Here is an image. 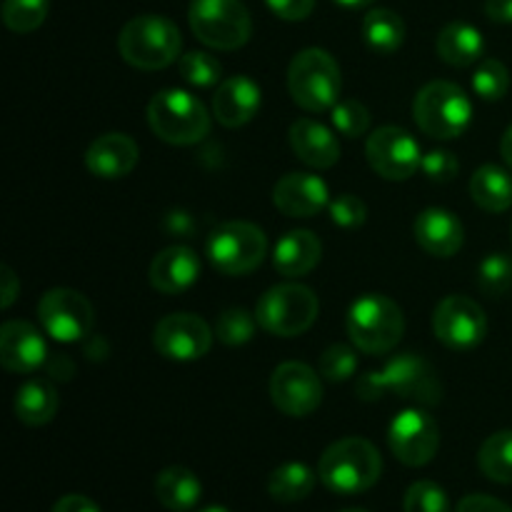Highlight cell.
Returning a JSON list of instances; mask_svg holds the SVG:
<instances>
[{
	"label": "cell",
	"instance_id": "obj_25",
	"mask_svg": "<svg viewBox=\"0 0 512 512\" xmlns=\"http://www.w3.org/2000/svg\"><path fill=\"white\" fill-rule=\"evenodd\" d=\"M155 498L163 508L188 512L203 498V483L193 470L183 468V465H170V468L160 470L155 478Z\"/></svg>",
	"mask_w": 512,
	"mask_h": 512
},
{
	"label": "cell",
	"instance_id": "obj_43",
	"mask_svg": "<svg viewBox=\"0 0 512 512\" xmlns=\"http://www.w3.org/2000/svg\"><path fill=\"white\" fill-rule=\"evenodd\" d=\"M455 512H512L503 500L490 498V495H468L460 500L458 510Z\"/></svg>",
	"mask_w": 512,
	"mask_h": 512
},
{
	"label": "cell",
	"instance_id": "obj_18",
	"mask_svg": "<svg viewBox=\"0 0 512 512\" xmlns=\"http://www.w3.org/2000/svg\"><path fill=\"white\" fill-rule=\"evenodd\" d=\"M45 353L43 335L25 320H10L0 328V363L10 373H33L43 365Z\"/></svg>",
	"mask_w": 512,
	"mask_h": 512
},
{
	"label": "cell",
	"instance_id": "obj_26",
	"mask_svg": "<svg viewBox=\"0 0 512 512\" xmlns=\"http://www.w3.org/2000/svg\"><path fill=\"white\" fill-rule=\"evenodd\" d=\"M483 48L485 40L480 35V30L475 25L465 23V20L448 23L438 33V40H435V50H438L440 60H445L453 68L473 65L483 55Z\"/></svg>",
	"mask_w": 512,
	"mask_h": 512
},
{
	"label": "cell",
	"instance_id": "obj_15",
	"mask_svg": "<svg viewBox=\"0 0 512 512\" xmlns=\"http://www.w3.org/2000/svg\"><path fill=\"white\" fill-rule=\"evenodd\" d=\"M433 330L450 350H473L488 333V318L475 300L465 295H450L435 308Z\"/></svg>",
	"mask_w": 512,
	"mask_h": 512
},
{
	"label": "cell",
	"instance_id": "obj_47",
	"mask_svg": "<svg viewBox=\"0 0 512 512\" xmlns=\"http://www.w3.org/2000/svg\"><path fill=\"white\" fill-rule=\"evenodd\" d=\"M165 230H168L170 235H183V238H188L190 233H193V218H190L188 213H170L168 218H165Z\"/></svg>",
	"mask_w": 512,
	"mask_h": 512
},
{
	"label": "cell",
	"instance_id": "obj_41",
	"mask_svg": "<svg viewBox=\"0 0 512 512\" xmlns=\"http://www.w3.org/2000/svg\"><path fill=\"white\" fill-rule=\"evenodd\" d=\"M420 168H423V173L428 175L433 183H450V180H455V175H458L460 163L450 150H433V153L425 155Z\"/></svg>",
	"mask_w": 512,
	"mask_h": 512
},
{
	"label": "cell",
	"instance_id": "obj_44",
	"mask_svg": "<svg viewBox=\"0 0 512 512\" xmlns=\"http://www.w3.org/2000/svg\"><path fill=\"white\" fill-rule=\"evenodd\" d=\"M0 285H3V293H0V308H10L20 293V283L8 265H3V268H0Z\"/></svg>",
	"mask_w": 512,
	"mask_h": 512
},
{
	"label": "cell",
	"instance_id": "obj_24",
	"mask_svg": "<svg viewBox=\"0 0 512 512\" xmlns=\"http://www.w3.org/2000/svg\"><path fill=\"white\" fill-rule=\"evenodd\" d=\"M323 255V243L310 230H290L278 240L273 253V265L285 278H300L308 275Z\"/></svg>",
	"mask_w": 512,
	"mask_h": 512
},
{
	"label": "cell",
	"instance_id": "obj_4",
	"mask_svg": "<svg viewBox=\"0 0 512 512\" xmlns=\"http://www.w3.org/2000/svg\"><path fill=\"white\" fill-rule=\"evenodd\" d=\"M345 328H348L355 348L370 355H383L393 350L403 338L405 318L395 300L368 293L350 305Z\"/></svg>",
	"mask_w": 512,
	"mask_h": 512
},
{
	"label": "cell",
	"instance_id": "obj_34",
	"mask_svg": "<svg viewBox=\"0 0 512 512\" xmlns=\"http://www.w3.org/2000/svg\"><path fill=\"white\" fill-rule=\"evenodd\" d=\"M178 68L183 80H188L190 85H198V88H213L215 83H220V75H223L220 60L213 58L210 53H203V50H193V53L183 55Z\"/></svg>",
	"mask_w": 512,
	"mask_h": 512
},
{
	"label": "cell",
	"instance_id": "obj_17",
	"mask_svg": "<svg viewBox=\"0 0 512 512\" xmlns=\"http://www.w3.org/2000/svg\"><path fill=\"white\" fill-rule=\"evenodd\" d=\"M328 185L318 175L288 173L275 183L273 203L288 218H313L328 205Z\"/></svg>",
	"mask_w": 512,
	"mask_h": 512
},
{
	"label": "cell",
	"instance_id": "obj_11",
	"mask_svg": "<svg viewBox=\"0 0 512 512\" xmlns=\"http://www.w3.org/2000/svg\"><path fill=\"white\" fill-rule=\"evenodd\" d=\"M38 318L50 338L60 343H78L90 333L95 310L83 293L70 288H55L40 298Z\"/></svg>",
	"mask_w": 512,
	"mask_h": 512
},
{
	"label": "cell",
	"instance_id": "obj_49",
	"mask_svg": "<svg viewBox=\"0 0 512 512\" xmlns=\"http://www.w3.org/2000/svg\"><path fill=\"white\" fill-rule=\"evenodd\" d=\"M338 5H343V8H365V5H370L373 0H335Z\"/></svg>",
	"mask_w": 512,
	"mask_h": 512
},
{
	"label": "cell",
	"instance_id": "obj_28",
	"mask_svg": "<svg viewBox=\"0 0 512 512\" xmlns=\"http://www.w3.org/2000/svg\"><path fill=\"white\" fill-rule=\"evenodd\" d=\"M470 195L488 213H505L512 205V175L498 165H483L470 178Z\"/></svg>",
	"mask_w": 512,
	"mask_h": 512
},
{
	"label": "cell",
	"instance_id": "obj_6",
	"mask_svg": "<svg viewBox=\"0 0 512 512\" xmlns=\"http://www.w3.org/2000/svg\"><path fill=\"white\" fill-rule=\"evenodd\" d=\"M148 123L170 145H195L210 133V115L203 100L188 90H160L148 103Z\"/></svg>",
	"mask_w": 512,
	"mask_h": 512
},
{
	"label": "cell",
	"instance_id": "obj_1",
	"mask_svg": "<svg viewBox=\"0 0 512 512\" xmlns=\"http://www.w3.org/2000/svg\"><path fill=\"white\" fill-rule=\"evenodd\" d=\"M360 400H383L385 395L410 400L418 405H438L443 400V383L433 365L418 353L395 355L385 368L363 375L358 383Z\"/></svg>",
	"mask_w": 512,
	"mask_h": 512
},
{
	"label": "cell",
	"instance_id": "obj_51",
	"mask_svg": "<svg viewBox=\"0 0 512 512\" xmlns=\"http://www.w3.org/2000/svg\"><path fill=\"white\" fill-rule=\"evenodd\" d=\"M340 512H368V510H360V508H348V510H340Z\"/></svg>",
	"mask_w": 512,
	"mask_h": 512
},
{
	"label": "cell",
	"instance_id": "obj_31",
	"mask_svg": "<svg viewBox=\"0 0 512 512\" xmlns=\"http://www.w3.org/2000/svg\"><path fill=\"white\" fill-rule=\"evenodd\" d=\"M478 465L493 483L512 485V430H500L480 445Z\"/></svg>",
	"mask_w": 512,
	"mask_h": 512
},
{
	"label": "cell",
	"instance_id": "obj_22",
	"mask_svg": "<svg viewBox=\"0 0 512 512\" xmlns=\"http://www.w3.org/2000/svg\"><path fill=\"white\" fill-rule=\"evenodd\" d=\"M200 275V258L195 250L185 245H170L160 250L150 263V283L165 295H175L188 290Z\"/></svg>",
	"mask_w": 512,
	"mask_h": 512
},
{
	"label": "cell",
	"instance_id": "obj_14",
	"mask_svg": "<svg viewBox=\"0 0 512 512\" xmlns=\"http://www.w3.org/2000/svg\"><path fill=\"white\" fill-rule=\"evenodd\" d=\"M270 398L280 413L290 418H305L323 403L320 375L305 363H283L270 378Z\"/></svg>",
	"mask_w": 512,
	"mask_h": 512
},
{
	"label": "cell",
	"instance_id": "obj_39",
	"mask_svg": "<svg viewBox=\"0 0 512 512\" xmlns=\"http://www.w3.org/2000/svg\"><path fill=\"white\" fill-rule=\"evenodd\" d=\"M333 125L345 138H360L370 128V110L358 100H343L333 108Z\"/></svg>",
	"mask_w": 512,
	"mask_h": 512
},
{
	"label": "cell",
	"instance_id": "obj_20",
	"mask_svg": "<svg viewBox=\"0 0 512 512\" xmlns=\"http://www.w3.org/2000/svg\"><path fill=\"white\" fill-rule=\"evenodd\" d=\"M263 103L258 83L250 80L248 75H233L223 80L213 98V115L225 128H240L250 123Z\"/></svg>",
	"mask_w": 512,
	"mask_h": 512
},
{
	"label": "cell",
	"instance_id": "obj_38",
	"mask_svg": "<svg viewBox=\"0 0 512 512\" xmlns=\"http://www.w3.org/2000/svg\"><path fill=\"white\" fill-rule=\"evenodd\" d=\"M358 368V358H355V350L348 348L343 343H335L320 355V375L330 383H343Z\"/></svg>",
	"mask_w": 512,
	"mask_h": 512
},
{
	"label": "cell",
	"instance_id": "obj_32",
	"mask_svg": "<svg viewBox=\"0 0 512 512\" xmlns=\"http://www.w3.org/2000/svg\"><path fill=\"white\" fill-rule=\"evenodd\" d=\"M50 10V0H5L3 23L13 33H33L45 23Z\"/></svg>",
	"mask_w": 512,
	"mask_h": 512
},
{
	"label": "cell",
	"instance_id": "obj_9",
	"mask_svg": "<svg viewBox=\"0 0 512 512\" xmlns=\"http://www.w3.org/2000/svg\"><path fill=\"white\" fill-rule=\"evenodd\" d=\"M318 310L320 303L313 290L298 283H283L270 288L258 300L255 318H258L260 328L268 330L270 335L295 338L315 323Z\"/></svg>",
	"mask_w": 512,
	"mask_h": 512
},
{
	"label": "cell",
	"instance_id": "obj_3",
	"mask_svg": "<svg viewBox=\"0 0 512 512\" xmlns=\"http://www.w3.org/2000/svg\"><path fill=\"white\" fill-rule=\"evenodd\" d=\"M183 48L180 30L163 15H138L128 20L118 35L123 60L140 70H160L175 63Z\"/></svg>",
	"mask_w": 512,
	"mask_h": 512
},
{
	"label": "cell",
	"instance_id": "obj_33",
	"mask_svg": "<svg viewBox=\"0 0 512 512\" xmlns=\"http://www.w3.org/2000/svg\"><path fill=\"white\" fill-rule=\"evenodd\" d=\"M478 288L488 298H500L512 288V258L508 253H490L478 265Z\"/></svg>",
	"mask_w": 512,
	"mask_h": 512
},
{
	"label": "cell",
	"instance_id": "obj_19",
	"mask_svg": "<svg viewBox=\"0 0 512 512\" xmlns=\"http://www.w3.org/2000/svg\"><path fill=\"white\" fill-rule=\"evenodd\" d=\"M140 150L135 140L125 133H105L85 150V165L93 175L105 180H118L133 173Z\"/></svg>",
	"mask_w": 512,
	"mask_h": 512
},
{
	"label": "cell",
	"instance_id": "obj_29",
	"mask_svg": "<svg viewBox=\"0 0 512 512\" xmlns=\"http://www.w3.org/2000/svg\"><path fill=\"white\" fill-rule=\"evenodd\" d=\"M363 40L370 50L380 55H390L403 45L405 23L395 10L375 8L363 18Z\"/></svg>",
	"mask_w": 512,
	"mask_h": 512
},
{
	"label": "cell",
	"instance_id": "obj_40",
	"mask_svg": "<svg viewBox=\"0 0 512 512\" xmlns=\"http://www.w3.org/2000/svg\"><path fill=\"white\" fill-rule=\"evenodd\" d=\"M330 218L340 228H358L368 218V205L358 198V195H340L330 203Z\"/></svg>",
	"mask_w": 512,
	"mask_h": 512
},
{
	"label": "cell",
	"instance_id": "obj_12",
	"mask_svg": "<svg viewBox=\"0 0 512 512\" xmlns=\"http://www.w3.org/2000/svg\"><path fill=\"white\" fill-rule=\"evenodd\" d=\"M388 445L395 458L408 468H423L440 448V428L430 413L408 408L393 418L388 428Z\"/></svg>",
	"mask_w": 512,
	"mask_h": 512
},
{
	"label": "cell",
	"instance_id": "obj_36",
	"mask_svg": "<svg viewBox=\"0 0 512 512\" xmlns=\"http://www.w3.org/2000/svg\"><path fill=\"white\" fill-rule=\"evenodd\" d=\"M255 323L258 318H253L245 308H228L218 315L215 335L225 345H245L255 335Z\"/></svg>",
	"mask_w": 512,
	"mask_h": 512
},
{
	"label": "cell",
	"instance_id": "obj_37",
	"mask_svg": "<svg viewBox=\"0 0 512 512\" xmlns=\"http://www.w3.org/2000/svg\"><path fill=\"white\" fill-rule=\"evenodd\" d=\"M405 512H450L448 493L433 480H418L405 493Z\"/></svg>",
	"mask_w": 512,
	"mask_h": 512
},
{
	"label": "cell",
	"instance_id": "obj_48",
	"mask_svg": "<svg viewBox=\"0 0 512 512\" xmlns=\"http://www.w3.org/2000/svg\"><path fill=\"white\" fill-rule=\"evenodd\" d=\"M500 153H503L505 163H508L510 168H512V125H510L508 130H505L503 140H500Z\"/></svg>",
	"mask_w": 512,
	"mask_h": 512
},
{
	"label": "cell",
	"instance_id": "obj_8",
	"mask_svg": "<svg viewBox=\"0 0 512 512\" xmlns=\"http://www.w3.org/2000/svg\"><path fill=\"white\" fill-rule=\"evenodd\" d=\"M188 20L195 38L215 50L243 48L253 33V20L240 0H193Z\"/></svg>",
	"mask_w": 512,
	"mask_h": 512
},
{
	"label": "cell",
	"instance_id": "obj_2",
	"mask_svg": "<svg viewBox=\"0 0 512 512\" xmlns=\"http://www.w3.org/2000/svg\"><path fill=\"white\" fill-rule=\"evenodd\" d=\"M383 473L378 448L365 438H343L320 455V483L338 495H358L373 488Z\"/></svg>",
	"mask_w": 512,
	"mask_h": 512
},
{
	"label": "cell",
	"instance_id": "obj_7",
	"mask_svg": "<svg viewBox=\"0 0 512 512\" xmlns=\"http://www.w3.org/2000/svg\"><path fill=\"white\" fill-rule=\"evenodd\" d=\"M418 128L430 138L453 140L468 130L473 118V105L463 88L448 80H433L418 90L413 103Z\"/></svg>",
	"mask_w": 512,
	"mask_h": 512
},
{
	"label": "cell",
	"instance_id": "obj_42",
	"mask_svg": "<svg viewBox=\"0 0 512 512\" xmlns=\"http://www.w3.org/2000/svg\"><path fill=\"white\" fill-rule=\"evenodd\" d=\"M265 3L283 20H305L315 8V0H265Z\"/></svg>",
	"mask_w": 512,
	"mask_h": 512
},
{
	"label": "cell",
	"instance_id": "obj_35",
	"mask_svg": "<svg viewBox=\"0 0 512 512\" xmlns=\"http://www.w3.org/2000/svg\"><path fill=\"white\" fill-rule=\"evenodd\" d=\"M510 88V73L505 68V63L500 60L488 58L478 65V70L473 73V90L483 100H500L505 98Z\"/></svg>",
	"mask_w": 512,
	"mask_h": 512
},
{
	"label": "cell",
	"instance_id": "obj_30",
	"mask_svg": "<svg viewBox=\"0 0 512 512\" xmlns=\"http://www.w3.org/2000/svg\"><path fill=\"white\" fill-rule=\"evenodd\" d=\"M315 488V473L305 463H283L268 478L270 498L278 503H300Z\"/></svg>",
	"mask_w": 512,
	"mask_h": 512
},
{
	"label": "cell",
	"instance_id": "obj_46",
	"mask_svg": "<svg viewBox=\"0 0 512 512\" xmlns=\"http://www.w3.org/2000/svg\"><path fill=\"white\" fill-rule=\"evenodd\" d=\"M485 15L493 23L510 25L512 23V0H485Z\"/></svg>",
	"mask_w": 512,
	"mask_h": 512
},
{
	"label": "cell",
	"instance_id": "obj_23",
	"mask_svg": "<svg viewBox=\"0 0 512 512\" xmlns=\"http://www.w3.org/2000/svg\"><path fill=\"white\" fill-rule=\"evenodd\" d=\"M290 148L310 168H333L340 160V145L323 123L310 118L295 120L290 128Z\"/></svg>",
	"mask_w": 512,
	"mask_h": 512
},
{
	"label": "cell",
	"instance_id": "obj_16",
	"mask_svg": "<svg viewBox=\"0 0 512 512\" xmlns=\"http://www.w3.org/2000/svg\"><path fill=\"white\" fill-rule=\"evenodd\" d=\"M153 345L168 360L190 363L208 355L213 345V330L193 313H173L155 325Z\"/></svg>",
	"mask_w": 512,
	"mask_h": 512
},
{
	"label": "cell",
	"instance_id": "obj_45",
	"mask_svg": "<svg viewBox=\"0 0 512 512\" xmlns=\"http://www.w3.org/2000/svg\"><path fill=\"white\" fill-rule=\"evenodd\" d=\"M53 512H100V508L85 495H65L53 505Z\"/></svg>",
	"mask_w": 512,
	"mask_h": 512
},
{
	"label": "cell",
	"instance_id": "obj_5",
	"mask_svg": "<svg viewBox=\"0 0 512 512\" xmlns=\"http://www.w3.org/2000/svg\"><path fill=\"white\" fill-rule=\"evenodd\" d=\"M288 90L303 110H333L343 90V78L333 55L323 48L300 50L288 68Z\"/></svg>",
	"mask_w": 512,
	"mask_h": 512
},
{
	"label": "cell",
	"instance_id": "obj_50",
	"mask_svg": "<svg viewBox=\"0 0 512 512\" xmlns=\"http://www.w3.org/2000/svg\"><path fill=\"white\" fill-rule=\"evenodd\" d=\"M200 512H230V510L223 508V505H210V508H203Z\"/></svg>",
	"mask_w": 512,
	"mask_h": 512
},
{
	"label": "cell",
	"instance_id": "obj_10",
	"mask_svg": "<svg viewBox=\"0 0 512 512\" xmlns=\"http://www.w3.org/2000/svg\"><path fill=\"white\" fill-rule=\"evenodd\" d=\"M205 253L220 273L248 275L265 260L268 238L258 225L245 223V220H230L210 233Z\"/></svg>",
	"mask_w": 512,
	"mask_h": 512
},
{
	"label": "cell",
	"instance_id": "obj_21",
	"mask_svg": "<svg viewBox=\"0 0 512 512\" xmlns=\"http://www.w3.org/2000/svg\"><path fill=\"white\" fill-rule=\"evenodd\" d=\"M415 240L425 253L435 258H453L463 248V223L450 210L428 208L415 220Z\"/></svg>",
	"mask_w": 512,
	"mask_h": 512
},
{
	"label": "cell",
	"instance_id": "obj_27",
	"mask_svg": "<svg viewBox=\"0 0 512 512\" xmlns=\"http://www.w3.org/2000/svg\"><path fill=\"white\" fill-rule=\"evenodd\" d=\"M58 405V393L48 380L33 378L20 385L18 393H15V415H18L20 423L30 425V428L50 423L58 413Z\"/></svg>",
	"mask_w": 512,
	"mask_h": 512
},
{
	"label": "cell",
	"instance_id": "obj_13",
	"mask_svg": "<svg viewBox=\"0 0 512 512\" xmlns=\"http://www.w3.org/2000/svg\"><path fill=\"white\" fill-rule=\"evenodd\" d=\"M365 155H368L370 168L385 180H408L423 165L418 140L408 130L395 128V125L375 130L365 145Z\"/></svg>",
	"mask_w": 512,
	"mask_h": 512
}]
</instances>
